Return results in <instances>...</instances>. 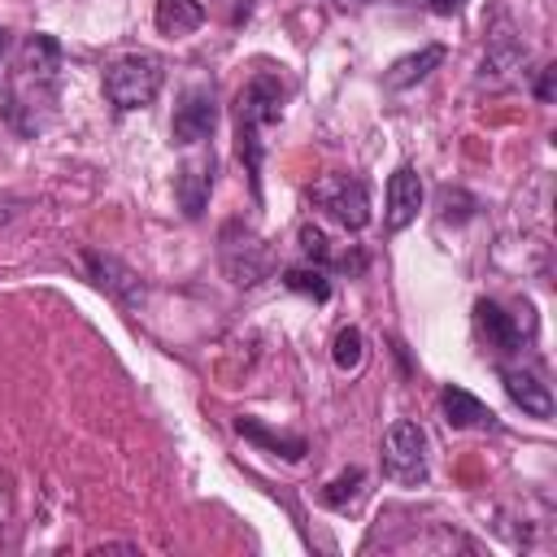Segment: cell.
Listing matches in <instances>:
<instances>
[{
    "mask_svg": "<svg viewBox=\"0 0 557 557\" xmlns=\"http://www.w3.org/2000/svg\"><path fill=\"white\" fill-rule=\"evenodd\" d=\"M283 96L287 91L274 74H252L235 96V152L252 178V196H261V157H265L261 131L283 117Z\"/></svg>",
    "mask_w": 557,
    "mask_h": 557,
    "instance_id": "6da1fadb",
    "label": "cell"
},
{
    "mask_svg": "<svg viewBox=\"0 0 557 557\" xmlns=\"http://www.w3.org/2000/svg\"><path fill=\"white\" fill-rule=\"evenodd\" d=\"M161 83H165V65L152 52H126V57H117L104 70V96H109V104L117 113H131V109L152 104L157 91H161Z\"/></svg>",
    "mask_w": 557,
    "mask_h": 557,
    "instance_id": "7a4b0ae2",
    "label": "cell"
},
{
    "mask_svg": "<svg viewBox=\"0 0 557 557\" xmlns=\"http://www.w3.org/2000/svg\"><path fill=\"white\" fill-rule=\"evenodd\" d=\"M309 200L331 218L339 222L344 231H361L370 226V191L357 174H322L313 187H309Z\"/></svg>",
    "mask_w": 557,
    "mask_h": 557,
    "instance_id": "3957f363",
    "label": "cell"
},
{
    "mask_svg": "<svg viewBox=\"0 0 557 557\" xmlns=\"http://www.w3.org/2000/svg\"><path fill=\"white\" fill-rule=\"evenodd\" d=\"M218 244H222V248H218V252H222V270H226V278L239 283V287H252V283H261V278L274 270L270 248H265L239 218L222 226Z\"/></svg>",
    "mask_w": 557,
    "mask_h": 557,
    "instance_id": "277c9868",
    "label": "cell"
},
{
    "mask_svg": "<svg viewBox=\"0 0 557 557\" xmlns=\"http://www.w3.org/2000/svg\"><path fill=\"white\" fill-rule=\"evenodd\" d=\"M383 474L400 487H418L426 479V431L409 418L392 422L383 435Z\"/></svg>",
    "mask_w": 557,
    "mask_h": 557,
    "instance_id": "5b68a950",
    "label": "cell"
},
{
    "mask_svg": "<svg viewBox=\"0 0 557 557\" xmlns=\"http://www.w3.org/2000/svg\"><path fill=\"white\" fill-rule=\"evenodd\" d=\"M218 126V100H213V83H191L178 104H174V122H170V139L174 144H205Z\"/></svg>",
    "mask_w": 557,
    "mask_h": 557,
    "instance_id": "8992f818",
    "label": "cell"
},
{
    "mask_svg": "<svg viewBox=\"0 0 557 557\" xmlns=\"http://www.w3.org/2000/svg\"><path fill=\"white\" fill-rule=\"evenodd\" d=\"M83 265H87L91 283H96L104 296H113L122 309H139V305H144V283H139V274H135L126 261H117V257H109V252H83Z\"/></svg>",
    "mask_w": 557,
    "mask_h": 557,
    "instance_id": "52a82bcc",
    "label": "cell"
},
{
    "mask_svg": "<svg viewBox=\"0 0 557 557\" xmlns=\"http://www.w3.org/2000/svg\"><path fill=\"white\" fill-rule=\"evenodd\" d=\"M213 148H205V152H196V157H187L183 165H178V178H174V196H178V209H183V218H200L205 213V205H209V191H213Z\"/></svg>",
    "mask_w": 557,
    "mask_h": 557,
    "instance_id": "ba28073f",
    "label": "cell"
},
{
    "mask_svg": "<svg viewBox=\"0 0 557 557\" xmlns=\"http://www.w3.org/2000/svg\"><path fill=\"white\" fill-rule=\"evenodd\" d=\"M474 322L487 339V348L496 357H509V352H522V322L513 313H505L496 300H479L474 305Z\"/></svg>",
    "mask_w": 557,
    "mask_h": 557,
    "instance_id": "9c48e42d",
    "label": "cell"
},
{
    "mask_svg": "<svg viewBox=\"0 0 557 557\" xmlns=\"http://www.w3.org/2000/svg\"><path fill=\"white\" fill-rule=\"evenodd\" d=\"M500 383L509 392V400L531 413V418H553V392L548 383H540L535 370H522V366H500Z\"/></svg>",
    "mask_w": 557,
    "mask_h": 557,
    "instance_id": "30bf717a",
    "label": "cell"
},
{
    "mask_svg": "<svg viewBox=\"0 0 557 557\" xmlns=\"http://www.w3.org/2000/svg\"><path fill=\"white\" fill-rule=\"evenodd\" d=\"M422 209V178L413 165H400L387 178V231H405Z\"/></svg>",
    "mask_w": 557,
    "mask_h": 557,
    "instance_id": "8fae6325",
    "label": "cell"
},
{
    "mask_svg": "<svg viewBox=\"0 0 557 557\" xmlns=\"http://www.w3.org/2000/svg\"><path fill=\"white\" fill-rule=\"evenodd\" d=\"M440 405H444V422H448L453 431L492 426V409H487L474 392H466V387H457V383H448V387L440 392Z\"/></svg>",
    "mask_w": 557,
    "mask_h": 557,
    "instance_id": "7c38bea8",
    "label": "cell"
},
{
    "mask_svg": "<svg viewBox=\"0 0 557 557\" xmlns=\"http://www.w3.org/2000/svg\"><path fill=\"white\" fill-rule=\"evenodd\" d=\"M444 61V48L440 44H426L422 52H409V57H400V61H392V70L383 74V87L387 91H400V87H413V83H422L435 65Z\"/></svg>",
    "mask_w": 557,
    "mask_h": 557,
    "instance_id": "4fadbf2b",
    "label": "cell"
},
{
    "mask_svg": "<svg viewBox=\"0 0 557 557\" xmlns=\"http://www.w3.org/2000/svg\"><path fill=\"white\" fill-rule=\"evenodd\" d=\"M22 70H26V78L52 87L57 83V70H61V44L52 35H30L26 48H22Z\"/></svg>",
    "mask_w": 557,
    "mask_h": 557,
    "instance_id": "5bb4252c",
    "label": "cell"
},
{
    "mask_svg": "<svg viewBox=\"0 0 557 557\" xmlns=\"http://www.w3.org/2000/svg\"><path fill=\"white\" fill-rule=\"evenodd\" d=\"M205 26V4L200 0H157V30L161 35H191Z\"/></svg>",
    "mask_w": 557,
    "mask_h": 557,
    "instance_id": "9a60e30c",
    "label": "cell"
},
{
    "mask_svg": "<svg viewBox=\"0 0 557 557\" xmlns=\"http://www.w3.org/2000/svg\"><path fill=\"white\" fill-rule=\"evenodd\" d=\"M235 431L244 435V440H252V444H261V448H270V453H278V457H287V461H300L305 457V440L300 435H278V431H265L257 418H235Z\"/></svg>",
    "mask_w": 557,
    "mask_h": 557,
    "instance_id": "2e32d148",
    "label": "cell"
},
{
    "mask_svg": "<svg viewBox=\"0 0 557 557\" xmlns=\"http://www.w3.org/2000/svg\"><path fill=\"white\" fill-rule=\"evenodd\" d=\"M361 496H366V470H361V466L339 470V474L322 487V505H326V509H339V513H348Z\"/></svg>",
    "mask_w": 557,
    "mask_h": 557,
    "instance_id": "e0dca14e",
    "label": "cell"
},
{
    "mask_svg": "<svg viewBox=\"0 0 557 557\" xmlns=\"http://www.w3.org/2000/svg\"><path fill=\"white\" fill-rule=\"evenodd\" d=\"M283 283H287L292 292L318 300V305L331 296V283H326V270H322V265H292V270H283Z\"/></svg>",
    "mask_w": 557,
    "mask_h": 557,
    "instance_id": "ac0fdd59",
    "label": "cell"
},
{
    "mask_svg": "<svg viewBox=\"0 0 557 557\" xmlns=\"http://www.w3.org/2000/svg\"><path fill=\"white\" fill-rule=\"evenodd\" d=\"M361 357H366V339H361V331L357 326H344V331H335V344H331V361H335V370H357L361 366Z\"/></svg>",
    "mask_w": 557,
    "mask_h": 557,
    "instance_id": "d6986e66",
    "label": "cell"
},
{
    "mask_svg": "<svg viewBox=\"0 0 557 557\" xmlns=\"http://www.w3.org/2000/svg\"><path fill=\"white\" fill-rule=\"evenodd\" d=\"M300 252H305V261H313V265H322V270H326V265H339V257L331 252V239H326L318 226H309V222L300 226Z\"/></svg>",
    "mask_w": 557,
    "mask_h": 557,
    "instance_id": "ffe728a7",
    "label": "cell"
},
{
    "mask_svg": "<svg viewBox=\"0 0 557 557\" xmlns=\"http://www.w3.org/2000/svg\"><path fill=\"white\" fill-rule=\"evenodd\" d=\"M461 4H466V0H426V9H431V13H444V17H448V13H457Z\"/></svg>",
    "mask_w": 557,
    "mask_h": 557,
    "instance_id": "44dd1931",
    "label": "cell"
},
{
    "mask_svg": "<svg viewBox=\"0 0 557 557\" xmlns=\"http://www.w3.org/2000/svg\"><path fill=\"white\" fill-rule=\"evenodd\" d=\"M535 96H540V100H553V70H544V78H540Z\"/></svg>",
    "mask_w": 557,
    "mask_h": 557,
    "instance_id": "7402d4cb",
    "label": "cell"
},
{
    "mask_svg": "<svg viewBox=\"0 0 557 557\" xmlns=\"http://www.w3.org/2000/svg\"><path fill=\"white\" fill-rule=\"evenodd\" d=\"M4 52H9V30L0 26V61H4Z\"/></svg>",
    "mask_w": 557,
    "mask_h": 557,
    "instance_id": "603a6c76",
    "label": "cell"
},
{
    "mask_svg": "<svg viewBox=\"0 0 557 557\" xmlns=\"http://www.w3.org/2000/svg\"><path fill=\"white\" fill-rule=\"evenodd\" d=\"M4 218H13V205H0V222H4Z\"/></svg>",
    "mask_w": 557,
    "mask_h": 557,
    "instance_id": "cb8c5ba5",
    "label": "cell"
},
{
    "mask_svg": "<svg viewBox=\"0 0 557 557\" xmlns=\"http://www.w3.org/2000/svg\"><path fill=\"white\" fill-rule=\"evenodd\" d=\"M339 4H348V0H339Z\"/></svg>",
    "mask_w": 557,
    "mask_h": 557,
    "instance_id": "d4e9b609",
    "label": "cell"
}]
</instances>
